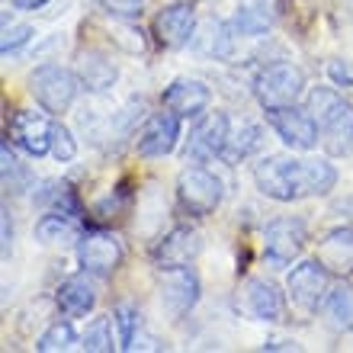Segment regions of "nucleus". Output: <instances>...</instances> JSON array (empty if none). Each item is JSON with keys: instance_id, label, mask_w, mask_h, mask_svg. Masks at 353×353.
<instances>
[{"instance_id": "obj_19", "label": "nucleus", "mask_w": 353, "mask_h": 353, "mask_svg": "<svg viewBox=\"0 0 353 353\" xmlns=\"http://www.w3.org/2000/svg\"><path fill=\"white\" fill-rule=\"evenodd\" d=\"M77 77H81V84H84L87 90L103 93L116 84L119 71H116V65H112L106 55H100V52H81V55H77Z\"/></svg>"}, {"instance_id": "obj_25", "label": "nucleus", "mask_w": 353, "mask_h": 353, "mask_svg": "<svg viewBox=\"0 0 353 353\" xmlns=\"http://www.w3.org/2000/svg\"><path fill=\"white\" fill-rule=\"evenodd\" d=\"M74 341H77L74 325H71V321H55L46 334L39 337V350H42V353H58V350L74 347Z\"/></svg>"}, {"instance_id": "obj_16", "label": "nucleus", "mask_w": 353, "mask_h": 353, "mask_svg": "<svg viewBox=\"0 0 353 353\" xmlns=\"http://www.w3.org/2000/svg\"><path fill=\"white\" fill-rule=\"evenodd\" d=\"M209 87L203 81H196V77H180L174 84L164 90V106L170 112H176L180 119H196V116H203L205 106H209Z\"/></svg>"}, {"instance_id": "obj_14", "label": "nucleus", "mask_w": 353, "mask_h": 353, "mask_svg": "<svg viewBox=\"0 0 353 353\" xmlns=\"http://www.w3.org/2000/svg\"><path fill=\"white\" fill-rule=\"evenodd\" d=\"M196 13L190 3H170L154 17V36L164 48H180L193 39Z\"/></svg>"}, {"instance_id": "obj_33", "label": "nucleus", "mask_w": 353, "mask_h": 353, "mask_svg": "<svg viewBox=\"0 0 353 353\" xmlns=\"http://www.w3.org/2000/svg\"><path fill=\"white\" fill-rule=\"evenodd\" d=\"M10 248H13V222H10V212L3 209V257L10 254Z\"/></svg>"}, {"instance_id": "obj_24", "label": "nucleus", "mask_w": 353, "mask_h": 353, "mask_svg": "<svg viewBox=\"0 0 353 353\" xmlns=\"http://www.w3.org/2000/svg\"><path fill=\"white\" fill-rule=\"evenodd\" d=\"M74 215H65V212H48L39 219L36 225V238L42 244H71L77 241V225L71 222Z\"/></svg>"}, {"instance_id": "obj_9", "label": "nucleus", "mask_w": 353, "mask_h": 353, "mask_svg": "<svg viewBox=\"0 0 353 353\" xmlns=\"http://www.w3.org/2000/svg\"><path fill=\"white\" fill-rule=\"evenodd\" d=\"M199 302V276L193 267H164L161 273V305L170 318H183Z\"/></svg>"}, {"instance_id": "obj_13", "label": "nucleus", "mask_w": 353, "mask_h": 353, "mask_svg": "<svg viewBox=\"0 0 353 353\" xmlns=\"http://www.w3.org/2000/svg\"><path fill=\"white\" fill-rule=\"evenodd\" d=\"M176 139H180V116L170 110L154 112L145 122V129L139 132L135 148H139L141 158H164V154H170L176 148Z\"/></svg>"}, {"instance_id": "obj_28", "label": "nucleus", "mask_w": 353, "mask_h": 353, "mask_svg": "<svg viewBox=\"0 0 353 353\" xmlns=\"http://www.w3.org/2000/svg\"><path fill=\"white\" fill-rule=\"evenodd\" d=\"M0 161H3V190L19 193V190H23V183L29 180V174L23 170V164L17 161V154L10 151V141L7 139H3V148H0Z\"/></svg>"}, {"instance_id": "obj_15", "label": "nucleus", "mask_w": 353, "mask_h": 353, "mask_svg": "<svg viewBox=\"0 0 353 353\" xmlns=\"http://www.w3.org/2000/svg\"><path fill=\"white\" fill-rule=\"evenodd\" d=\"M315 261L331 273V276H353V228H334L318 244Z\"/></svg>"}, {"instance_id": "obj_3", "label": "nucleus", "mask_w": 353, "mask_h": 353, "mask_svg": "<svg viewBox=\"0 0 353 353\" xmlns=\"http://www.w3.org/2000/svg\"><path fill=\"white\" fill-rule=\"evenodd\" d=\"M222 180L212 174V170L205 168H186L183 174L176 176V203L180 209L196 219H203V215H212L222 203Z\"/></svg>"}, {"instance_id": "obj_1", "label": "nucleus", "mask_w": 353, "mask_h": 353, "mask_svg": "<svg viewBox=\"0 0 353 353\" xmlns=\"http://www.w3.org/2000/svg\"><path fill=\"white\" fill-rule=\"evenodd\" d=\"M254 183L276 203H296L305 196L331 193L337 183V170L327 161H299L276 154L254 168Z\"/></svg>"}, {"instance_id": "obj_29", "label": "nucleus", "mask_w": 353, "mask_h": 353, "mask_svg": "<svg viewBox=\"0 0 353 353\" xmlns=\"http://www.w3.org/2000/svg\"><path fill=\"white\" fill-rule=\"evenodd\" d=\"M52 154H55V161H61V164L74 161L77 145H74V135H71L65 125H55V132H52Z\"/></svg>"}, {"instance_id": "obj_21", "label": "nucleus", "mask_w": 353, "mask_h": 353, "mask_svg": "<svg viewBox=\"0 0 353 353\" xmlns=\"http://www.w3.org/2000/svg\"><path fill=\"white\" fill-rule=\"evenodd\" d=\"M273 23H276V10L270 7L267 0H248V3L238 10L232 29L238 36H263Z\"/></svg>"}, {"instance_id": "obj_17", "label": "nucleus", "mask_w": 353, "mask_h": 353, "mask_svg": "<svg viewBox=\"0 0 353 353\" xmlns=\"http://www.w3.org/2000/svg\"><path fill=\"white\" fill-rule=\"evenodd\" d=\"M199 251H203L199 234H196L193 228H183V225H180V228L168 232L158 244H154L151 257H154V263L164 270V267H183V263H190Z\"/></svg>"}, {"instance_id": "obj_22", "label": "nucleus", "mask_w": 353, "mask_h": 353, "mask_svg": "<svg viewBox=\"0 0 353 353\" xmlns=\"http://www.w3.org/2000/svg\"><path fill=\"white\" fill-rule=\"evenodd\" d=\"M257 148H261V125H254V122H241V125L228 129V139H225V148H222L219 158H222L225 164H238V161H244Z\"/></svg>"}, {"instance_id": "obj_12", "label": "nucleus", "mask_w": 353, "mask_h": 353, "mask_svg": "<svg viewBox=\"0 0 353 353\" xmlns=\"http://www.w3.org/2000/svg\"><path fill=\"white\" fill-rule=\"evenodd\" d=\"M228 129H232V122H228L225 112H209V116H203V119L196 122L193 135H190L186 158L196 161V164L219 158L225 148V139H228Z\"/></svg>"}, {"instance_id": "obj_23", "label": "nucleus", "mask_w": 353, "mask_h": 353, "mask_svg": "<svg viewBox=\"0 0 353 353\" xmlns=\"http://www.w3.org/2000/svg\"><path fill=\"white\" fill-rule=\"evenodd\" d=\"M325 315H327V325L334 331H353V286L341 283V286H334L327 292Z\"/></svg>"}, {"instance_id": "obj_30", "label": "nucleus", "mask_w": 353, "mask_h": 353, "mask_svg": "<svg viewBox=\"0 0 353 353\" xmlns=\"http://www.w3.org/2000/svg\"><path fill=\"white\" fill-rule=\"evenodd\" d=\"M110 17H119V19H135L141 17V10H145V0H97Z\"/></svg>"}, {"instance_id": "obj_32", "label": "nucleus", "mask_w": 353, "mask_h": 353, "mask_svg": "<svg viewBox=\"0 0 353 353\" xmlns=\"http://www.w3.org/2000/svg\"><path fill=\"white\" fill-rule=\"evenodd\" d=\"M327 77H331L337 87H353V65L350 61H331V65H327Z\"/></svg>"}, {"instance_id": "obj_34", "label": "nucleus", "mask_w": 353, "mask_h": 353, "mask_svg": "<svg viewBox=\"0 0 353 353\" xmlns=\"http://www.w3.org/2000/svg\"><path fill=\"white\" fill-rule=\"evenodd\" d=\"M48 0H13V7L17 10H39V7H46Z\"/></svg>"}, {"instance_id": "obj_18", "label": "nucleus", "mask_w": 353, "mask_h": 353, "mask_svg": "<svg viewBox=\"0 0 353 353\" xmlns=\"http://www.w3.org/2000/svg\"><path fill=\"white\" fill-rule=\"evenodd\" d=\"M244 305L257 321H283V315H286V299H283L276 283H270V279H251L248 283Z\"/></svg>"}, {"instance_id": "obj_31", "label": "nucleus", "mask_w": 353, "mask_h": 353, "mask_svg": "<svg viewBox=\"0 0 353 353\" xmlns=\"http://www.w3.org/2000/svg\"><path fill=\"white\" fill-rule=\"evenodd\" d=\"M29 39H32V26H7V29H3V46H0L3 58L13 55V52H19Z\"/></svg>"}, {"instance_id": "obj_20", "label": "nucleus", "mask_w": 353, "mask_h": 353, "mask_svg": "<svg viewBox=\"0 0 353 353\" xmlns=\"http://www.w3.org/2000/svg\"><path fill=\"white\" fill-rule=\"evenodd\" d=\"M55 302H58V308H61V315L81 318V315H87V312H93V305H97V292H93V286L87 283V279L74 276V279H68V283L58 286Z\"/></svg>"}, {"instance_id": "obj_10", "label": "nucleus", "mask_w": 353, "mask_h": 353, "mask_svg": "<svg viewBox=\"0 0 353 353\" xmlns=\"http://www.w3.org/2000/svg\"><path fill=\"white\" fill-rule=\"evenodd\" d=\"M52 132H55V125L48 122V116L36 110H19L13 116V122H10L13 145H19L32 158H42V154L52 151Z\"/></svg>"}, {"instance_id": "obj_26", "label": "nucleus", "mask_w": 353, "mask_h": 353, "mask_svg": "<svg viewBox=\"0 0 353 353\" xmlns=\"http://www.w3.org/2000/svg\"><path fill=\"white\" fill-rule=\"evenodd\" d=\"M112 321L119 327V347L122 350H132V347H135V331H139V325H141V315L132 305H116Z\"/></svg>"}, {"instance_id": "obj_8", "label": "nucleus", "mask_w": 353, "mask_h": 353, "mask_svg": "<svg viewBox=\"0 0 353 353\" xmlns=\"http://www.w3.org/2000/svg\"><path fill=\"white\" fill-rule=\"evenodd\" d=\"M267 119H270V125H273V132L286 141L289 148L308 151L318 145V135H321V132H318V122L312 119L308 110H299L296 103H292V106H273V110H267Z\"/></svg>"}, {"instance_id": "obj_6", "label": "nucleus", "mask_w": 353, "mask_h": 353, "mask_svg": "<svg viewBox=\"0 0 353 353\" xmlns=\"http://www.w3.org/2000/svg\"><path fill=\"white\" fill-rule=\"evenodd\" d=\"M308 241V232H305V222L296 219V215H283V219H273L267 225V232H263V251L267 257L276 267H286L292 263L302 254Z\"/></svg>"}, {"instance_id": "obj_2", "label": "nucleus", "mask_w": 353, "mask_h": 353, "mask_svg": "<svg viewBox=\"0 0 353 353\" xmlns=\"http://www.w3.org/2000/svg\"><path fill=\"white\" fill-rule=\"evenodd\" d=\"M305 110L318 122V132H321L327 154H334V158L353 154V103H347L331 87H315L308 93Z\"/></svg>"}, {"instance_id": "obj_5", "label": "nucleus", "mask_w": 353, "mask_h": 353, "mask_svg": "<svg viewBox=\"0 0 353 353\" xmlns=\"http://www.w3.org/2000/svg\"><path fill=\"white\" fill-rule=\"evenodd\" d=\"M77 81L68 68H58V65H42L32 74L29 87L36 93V100L42 103V110L46 112H65L77 97Z\"/></svg>"}, {"instance_id": "obj_4", "label": "nucleus", "mask_w": 353, "mask_h": 353, "mask_svg": "<svg viewBox=\"0 0 353 353\" xmlns=\"http://www.w3.org/2000/svg\"><path fill=\"white\" fill-rule=\"evenodd\" d=\"M302 90H305V74L296 65H289V61L263 68L261 74H257V81H254V97L261 100L263 110L292 106L302 97Z\"/></svg>"}, {"instance_id": "obj_11", "label": "nucleus", "mask_w": 353, "mask_h": 353, "mask_svg": "<svg viewBox=\"0 0 353 353\" xmlns=\"http://www.w3.org/2000/svg\"><path fill=\"white\" fill-rule=\"evenodd\" d=\"M77 257L87 273L106 276L122 263V241L112 232H87L77 244Z\"/></svg>"}, {"instance_id": "obj_27", "label": "nucleus", "mask_w": 353, "mask_h": 353, "mask_svg": "<svg viewBox=\"0 0 353 353\" xmlns=\"http://www.w3.org/2000/svg\"><path fill=\"white\" fill-rule=\"evenodd\" d=\"M81 347L90 353H110L112 350V331H110V318H97L84 334H81Z\"/></svg>"}, {"instance_id": "obj_7", "label": "nucleus", "mask_w": 353, "mask_h": 353, "mask_svg": "<svg viewBox=\"0 0 353 353\" xmlns=\"http://www.w3.org/2000/svg\"><path fill=\"white\" fill-rule=\"evenodd\" d=\"M327 273L325 267L318 261H305V263H299V267H292V273H289L286 279V292L289 299H292V305L299 308V312H318V305L327 299Z\"/></svg>"}, {"instance_id": "obj_35", "label": "nucleus", "mask_w": 353, "mask_h": 353, "mask_svg": "<svg viewBox=\"0 0 353 353\" xmlns=\"http://www.w3.org/2000/svg\"><path fill=\"white\" fill-rule=\"evenodd\" d=\"M350 17H353V3H350Z\"/></svg>"}]
</instances>
